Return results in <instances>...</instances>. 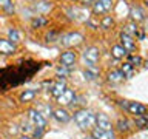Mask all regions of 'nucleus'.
Listing matches in <instances>:
<instances>
[{
    "instance_id": "obj_35",
    "label": "nucleus",
    "mask_w": 148,
    "mask_h": 139,
    "mask_svg": "<svg viewBox=\"0 0 148 139\" xmlns=\"http://www.w3.org/2000/svg\"><path fill=\"white\" fill-rule=\"evenodd\" d=\"M83 139H94V138H92V136H88V138H83Z\"/></svg>"
},
{
    "instance_id": "obj_12",
    "label": "nucleus",
    "mask_w": 148,
    "mask_h": 139,
    "mask_svg": "<svg viewBox=\"0 0 148 139\" xmlns=\"http://www.w3.org/2000/svg\"><path fill=\"white\" fill-rule=\"evenodd\" d=\"M65 90H66L65 81H57V82H56L53 87H51V96L57 99V97H60V96L63 94V91H65Z\"/></svg>"
},
{
    "instance_id": "obj_1",
    "label": "nucleus",
    "mask_w": 148,
    "mask_h": 139,
    "mask_svg": "<svg viewBox=\"0 0 148 139\" xmlns=\"http://www.w3.org/2000/svg\"><path fill=\"white\" fill-rule=\"evenodd\" d=\"M74 122L77 124L79 128L88 130L96 125V116L90 110H79L74 113Z\"/></svg>"
},
{
    "instance_id": "obj_33",
    "label": "nucleus",
    "mask_w": 148,
    "mask_h": 139,
    "mask_svg": "<svg viewBox=\"0 0 148 139\" xmlns=\"http://www.w3.org/2000/svg\"><path fill=\"white\" fill-rule=\"evenodd\" d=\"M143 30H145V32L148 34V20H145V28H143Z\"/></svg>"
},
{
    "instance_id": "obj_27",
    "label": "nucleus",
    "mask_w": 148,
    "mask_h": 139,
    "mask_svg": "<svg viewBox=\"0 0 148 139\" xmlns=\"http://www.w3.org/2000/svg\"><path fill=\"white\" fill-rule=\"evenodd\" d=\"M136 125L140 128H147L148 127V120L145 119V116H139V118H136Z\"/></svg>"
},
{
    "instance_id": "obj_25",
    "label": "nucleus",
    "mask_w": 148,
    "mask_h": 139,
    "mask_svg": "<svg viewBox=\"0 0 148 139\" xmlns=\"http://www.w3.org/2000/svg\"><path fill=\"white\" fill-rule=\"evenodd\" d=\"M128 62L131 63L133 67H134V65H140V63H142V57H140V56L131 54V56H128Z\"/></svg>"
},
{
    "instance_id": "obj_11",
    "label": "nucleus",
    "mask_w": 148,
    "mask_h": 139,
    "mask_svg": "<svg viewBox=\"0 0 148 139\" xmlns=\"http://www.w3.org/2000/svg\"><path fill=\"white\" fill-rule=\"evenodd\" d=\"M130 16H131V20L136 22V23L145 20V11H143L142 8H139V6H131V9H130Z\"/></svg>"
},
{
    "instance_id": "obj_6",
    "label": "nucleus",
    "mask_w": 148,
    "mask_h": 139,
    "mask_svg": "<svg viewBox=\"0 0 148 139\" xmlns=\"http://www.w3.org/2000/svg\"><path fill=\"white\" fill-rule=\"evenodd\" d=\"M83 42V36L80 32H69L62 37V43L65 46H77Z\"/></svg>"
},
{
    "instance_id": "obj_3",
    "label": "nucleus",
    "mask_w": 148,
    "mask_h": 139,
    "mask_svg": "<svg viewBox=\"0 0 148 139\" xmlns=\"http://www.w3.org/2000/svg\"><path fill=\"white\" fill-rule=\"evenodd\" d=\"M111 8H113V0H96V2L91 5L92 14H97V16L110 12Z\"/></svg>"
},
{
    "instance_id": "obj_14",
    "label": "nucleus",
    "mask_w": 148,
    "mask_h": 139,
    "mask_svg": "<svg viewBox=\"0 0 148 139\" xmlns=\"http://www.w3.org/2000/svg\"><path fill=\"white\" fill-rule=\"evenodd\" d=\"M74 97H76V96H74V91L69 90V88H66V90L63 91V94L60 97H57V102L60 105H69L74 100Z\"/></svg>"
},
{
    "instance_id": "obj_7",
    "label": "nucleus",
    "mask_w": 148,
    "mask_h": 139,
    "mask_svg": "<svg viewBox=\"0 0 148 139\" xmlns=\"http://www.w3.org/2000/svg\"><path fill=\"white\" fill-rule=\"evenodd\" d=\"M60 65L62 67H66V68H71L74 63H76V60H77V54L74 53L73 50H66V51H63L62 54H60Z\"/></svg>"
},
{
    "instance_id": "obj_26",
    "label": "nucleus",
    "mask_w": 148,
    "mask_h": 139,
    "mask_svg": "<svg viewBox=\"0 0 148 139\" xmlns=\"http://www.w3.org/2000/svg\"><path fill=\"white\" fill-rule=\"evenodd\" d=\"M117 128L120 130V131H127V130L130 128V122L127 119H120L117 122Z\"/></svg>"
},
{
    "instance_id": "obj_13",
    "label": "nucleus",
    "mask_w": 148,
    "mask_h": 139,
    "mask_svg": "<svg viewBox=\"0 0 148 139\" xmlns=\"http://www.w3.org/2000/svg\"><path fill=\"white\" fill-rule=\"evenodd\" d=\"M53 116H54V119L57 120V122H68L69 119H71V114L68 113L65 108H57V110H54L53 111Z\"/></svg>"
},
{
    "instance_id": "obj_19",
    "label": "nucleus",
    "mask_w": 148,
    "mask_h": 139,
    "mask_svg": "<svg viewBox=\"0 0 148 139\" xmlns=\"http://www.w3.org/2000/svg\"><path fill=\"white\" fill-rule=\"evenodd\" d=\"M0 9H3L6 14H14V3L12 0H0Z\"/></svg>"
},
{
    "instance_id": "obj_28",
    "label": "nucleus",
    "mask_w": 148,
    "mask_h": 139,
    "mask_svg": "<svg viewBox=\"0 0 148 139\" xmlns=\"http://www.w3.org/2000/svg\"><path fill=\"white\" fill-rule=\"evenodd\" d=\"M68 68L66 67H62V65H60V67L57 68V74H59V76H62V77H66L68 76Z\"/></svg>"
},
{
    "instance_id": "obj_29",
    "label": "nucleus",
    "mask_w": 148,
    "mask_h": 139,
    "mask_svg": "<svg viewBox=\"0 0 148 139\" xmlns=\"http://www.w3.org/2000/svg\"><path fill=\"white\" fill-rule=\"evenodd\" d=\"M36 8H39V9H51V5L48 2H40V5H36Z\"/></svg>"
},
{
    "instance_id": "obj_9",
    "label": "nucleus",
    "mask_w": 148,
    "mask_h": 139,
    "mask_svg": "<svg viewBox=\"0 0 148 139\" xmlns=\"http://www.w3.org/2000/svg\"><path fill=\"white\" fill-rule=\"evenodd\" d=\"M96 125H97V128L105 130V131H113V125H111V120H110V118H108V116H106L105 113L96 114Z\"/></svg>"
},
{
    "instance_id": "obj_38",
    "label": "nucleus",
    "mask_w": 148,
    "mask_h": 139,
    "mask_svg": "<svg viewBox=\"0 0 148 139\" xmlns=\"http://www.w3.org/2000/svg\"><path fill=\"white\" fill-rule=\"evenodd\" d=\"M74 2H76V0H74Z\"/></svg>"
},
{
    "instance_id": "obj_31",
    "label": "nucleus",
    "mask_w": 148,
    "mask_h": 139,
    "mask_svg": "<svg viewBox=\"0 0 148 139\" xmlns=\"http://www.w3.org/2000/svg\"><path fill=\"white\" fill-rule=\"evenodd\" d=\"M57 37V32H49L48 36H46V39H48V42H54L53 39H56Z\"/></svg>"
},
{
    "instance_id": "obj_23",
    "label": "nucleus",
    "mask_w": 148,
    "mask_h": 139,
    "mask_svg": "<svg viewBox=\"0 0 148 139\" xmlns=\"http://www.w3.org/2000/svg\"><path fill=\"white\" fill-rule=\"evenodd\" d=\"M8 37H9L11 42H14V43H17V42L20 40V34H18V31L16 30V28H9L8 30Z\"/></svg>"
},
{
    "instance_id": "obj_5",
    "label": "nucleus",
    "mask_w": 148,
    "mask_h": 139,
    "mask_svg": "<svg viewBox=\"0 0 148 139\" xmlns=\"http://www.w3.org/2000/svg\"><path fill=\"white\" fill-rule=\"evenodd\" d=\"M28 116H29V120L36 125L37 128H42V130L46 128V119H45V116L42 114L39 110L31 108L29 111H28Z\"/></svg>"
},
{
    "instance_id": "obj_4",
    "label": "nucleus",
    "mask_w": 148,
    "mask_h": 139,
    "mask_svg": "<svg viewBox=\"0 0 148 139\" xmlns=\"http://www.w3.org/2000/svg\"><path fill=\"white\" fill-rule=\"evenodd\" d=\"M99 59H100V53H99V48H96V46H91L83 53V60H85L86 67H96Z\"/></svg>"
},
{
    "instance_id": "obj_32",
    "label": "nucleus",
    "mask_w": 148,
    "mask_h": 139,
    "mask_svg": "<svg viewBox=\"0 0 148 139\" xmlns=\"http://www.w3.org/2000/svg\"><path fill=\"white\" fill-rule=\"evenodd\" d=\"M82 2L85 3V5H92V3L96 2V0H82Z\"/></svg>"
},
{
    "instance_id": "obj_20",
    "label": "nucleus",
    "mask_w": 148,
    "mask_h": 139,
    "mask_svg": "<svg viewBox=\"0 0 148 139\" xmlns=\"http://www.w3.org/2000/svg\"><path fill=\"white\" fill-rule=\"evenodd\" d=\"M31 25H32V28H43L48 25V19L43 16H37L31 20Z\"/></svg>"
},
{
    "instance_id": "obj_30",
    "label": "nucleus",
    "mask_w": 148,
    "mask_h": 139,
    "mask_svg": "<svg viewBox=\"0 0 148 139\" xmlns=\"http://www.w3.org/2000/svg\"><path fill=\"white\" fill-rule=\"evenodd\" d=\"M43 131H45V130H42V128H37V127H36V130H34V138H37V139L42 138Z\"/></svg>"
},
{
    "instance_id": "obj_24",
    "label": "nucleus",
    "mask_w": 148,
    "mask_h": 139,
    "mask_svg": "<svg viewBox=\"0 0 148 139\" xmlns=\"http://www.w3.org/2000/svg\"><path fill=\"white\" fill-rule=\"evenodd\" d=\"M120 71H122V74H123L125 77H127V76L130 77V76L133 74V65L130 63V62L123 63V65H122V68H120Z\"/></svg>"
},
{
    "instance_id": "obj_36",
    "label": "nucleus",
    "mask_w": 148,
    "mask_h": 139,
    "mask_svg": "<svg viewBox=\"0 0 148 139\" xmlns=\"http://www.w3.org/2000/svg\"><path fill=\"white\" fill-rule=\"evenodd\" d=\"M143 116H145V119L148 120V113H145V114H143Z\"/></svg>"
},
{
    "instance_id": "obj_37",
    "label": "nucleus",
    "mask_w": 148,
    "mask_h": 139,
    "mask_svg": "<svg viewBox=\"0 0 148 139\" xmlns=\"http://www.w3.org/2000/svg\"><path fill=\"white\" fill-rule=\"evenodd\" d=\"M143 3H145V5H147V6H148V0H143Z\"/></svg>"
},
{
    "instance_id": "obj_22",
    "label": "nucleus",
    "mask_w": 148,
    "mask_h": 139,
    "mask_svg": "<svg viewBox=\"0 0 148 139\" xmlns=\"http://www.w3.org/2000/svg\"><path fill=\"white\" fill-rule=\"evenodd\" d=\"M113 25H114V20L111 16H105L100 20V26L103 28V30H110V28H113Z\"/></svg>"
},
{
    "instance_id": "obj_10",
    "label": "nucleus",
    "mask_w": 148,
    "mask_h": 139,
    "mask_svg": "<svg viewBox=\"0 0 148 139\" xmlns=\"http://www.w3.org/2000/svg\"><path fill=\"white\" fill-rule=\"evenodd\" d=\"M120 45L127 50V53H133L136 50V42H134V37L127 34V32H120Z\"/></svg>"
},
{
    "instance_id": "obj_17",
    "label": "nucleus",
    "mask_w": 148,
    "mask_h": 139,
    "mask_svg": "<svg viewBox=\"0 0 148 139\" xmlns=\"http://www.w3.org/2000/svg\"><path fill=\"white\" fill-rule=\"evenodd\" d=\"M127 54H128L127 50H125L122 45H113L111 46V56H113L114 59H123Z\"/></svg>"
},
{
    "instance_id": "obj_16",
    "label": "nucleus",
    "mask_w": 148,
    "mask_h": 139,
    "mask_svg": "<svg viewBox=\"0 0 148 139\" xmlns=\"http://www.w3.org/2000/svg\"><path fill=\"white\" fill-rule=\"evenodd\" d=\"M37 96V90H25L20 93V102L22 104H28V102H32L34 100V97Z\"/></svg>"
},
{
    "instance_id": "obj_18",
    "label": "nucleus",
    "mask_w": 148,
    "mask_h": 139,
    "mask_svg": "<svg viewBox=\"0 0 148 139\" xmlns=\"http://www.w3.org/2000/svg\"><path fill=\"white\" fill-rule=\"evenodd\" d=\"M123 74H122V71L120 70H113L110 74H108V81L110 82H113V83H119V82H122L123 81Z\"/></svg>"
},
{
    "instance_id": "obj_15",
    "label": "nucleus",
    "mask_w": 148,
    "mask_h": 139,
    "mask_svg": "<svg viewBox=\"0 0 148 139\" xmlns=\"http://www.w3.org/2000/svg\"><path fill=\"white\" fill-rule=\"evenodd\" d=\"M91 136L94 139H116L113 131H105V130H100L97 127L91 131Z\"/></svg>"
},
{
    "instance_id": "obj_2",
    "label": "nucleus",
    "mask_w": 148,
    "mask_h": 139,
    "mask_svg": "<svg viewBox=\"0 0 148 139\" xmlns=\"http://www.w3.org/2000/svg\"><path fill=\"white\" fill-rule=\"evenodd\" d=\"M120 105L123 107L125 110L128 111V113L134 114L136 118H139V116H143L147 113V107L139 104V102H131V100H120Z\"/></svg>"
},
{
    "instance_id": "obj_8",
    "label": "nucleus",
    "mask_w": 148,
    "mask_h": 139,
    "mask_svg": "<svg viewBox=\"0 0 148 139\" xmlns=\"http://www.w3.org/2000/svg\"><path fill=\"white\" fill-rule=\"evenodd\" d=\"M17 53V45L9 39H0V54L2 56H11Z\"/></svg>"
},
{
    "instance_id": "obj_21",
    "label": "nucleus",
    "mask_w": 148,
    "mask_h": 139,
    "mask_svg": "<svg viewBox=\"0 0 148 139\" xmlns=\"http://www.w3.org/2000/svg\"><path fill=\"white\" fill-rule=\"evenodd\" d=\"M97 74H99V70L96 67H86V70L83 71V76H85V79H88V81H94L97 77Z\"/></svg>"
},
{
    "instance_id": "obj_34",
    "label": "nucleus",
    "mask_w": 148,
    "mask_h": 139,
    "mask_svg": "<svg viewBox=\"0 0 148 139\" xmlns=\"http://www.w3.org/2000/svg\"><path fill=\"white\" fill-rule=\"evenodd\" d=\"M18 139H32V138H29V136H26V134H23V136H20Z\"/></svg>"
}]
</instances>
